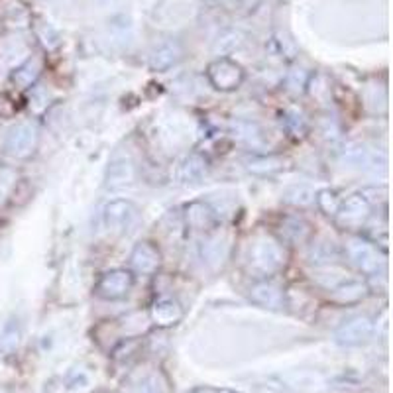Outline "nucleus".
Wrapping results in <instances>:
<instances>
[{
	"mask_svg": "<svg viewBox=\"0 0 393 393\" xmlns=\"http://www.w3.org/2000/svg\"><path fill=\"white\" fill-rule=\"evenodd\" d=\"M307 81H309V75L301 69H295L287 77V89L291 92H303L307 87Z\"/></svg>",
	"mask_w": 393,
	"mask_h": 393,
	"instance_id": "26",
	"label": "nucleus"
},
{
	"mask_svg": "<svg viewBox=\"0 0 393 393\" xmlns=\"http://www.w3.org/2000/svg\"><path fill=\"white\" fill-rule=\"evenodd\" d=\"M37 36L42 37V44H44L46 47H49V49L59 44V36H57V32H55L54 28L49 26V24H44V22L37 26Z\"/></svg>",
	"mask_w": 393,
	"mask_h": 393,
	"instance_id": "28",
	"label": "nucleus"
},
{
	"mask_svg": "<svg viewBox=\"0 0 393 393\" xmlns=\"http://www.w3.org/2000/svg\"><path fill=\"white\" fill-rule=\"evenodd\" d=\"M37 75H40V61L37 59H28L26 64H22L12 73V81L16 83L22 89H28L32 83L36 81Z\"/></svg>",
	"mask_w": 393,
	"mask_h": 393,
	"instance_id": "18",
	"label": "nucleus"
},
{
	"mask_svg": "<svg viewBox=\"0 0 393 393\" xmlns=\"http://www.w3.org/2000/svg\"><path fill=\"white\" fill-rule=\"evenodd\" d=\"M193 393H217L214 389H209V387H202V389H195Z\"/></svg>",
	"mask_w": 393,
	"mask_h": 393,
	"instance_id": "31",
	"label": "nucleus"
},
{
	"mask_svg": "<svg viewBox=\"0 0 393 393\" xmlns=\"http://www.w3.org/2000/svg\"><path fill=\"white\" fill-rule=\"evenodd\" d=\"M285 262L284 250L274 238L265 236L256 240L250 248V267L262 275L275 274Z\"/></svg>",
	"mask_w": 393,
	"mask_h": 393,
	"instance_id": "1",
	"label": "nucleus"
},
{
	"mask_svg": "<svg viewBox=\"0 0 393 393\" xmlns=\"http://www.w3.org/2000/svg\"><path fill=\"white\" fill-rule=\"evenodd\" d=\"M220 240H210L207 242L205 246H202V256L207 258V260H220L222 258V252H220Z\"/></svg>",
	"mask_w": 393,
	"mask_h": 393,
	"instance_id": "29",
	"label": "nucleus"
},
{
	"mask_svg": "<svg viewBox=\"0 0 393 393\" xmlns=\"http://www.w3.org/2000/svg\"><path fill=\"white\" fill-rule=\"evenodd\" d=\"M374 332V322L368 317H354V319L346 320L334 334V339L342 346H360L370 340Z\"/></svg>",
	"mask_w": 393,
	"mask_h": 393,
	"instance_id": "7",
	"label": "nucleus"
},
{
	"mask_svg": "<svg viewBox=\"0 0 393 393\" xmlns=\"http://www.w3.org/2000/svg\"><path fill=\"white\" fill-rule=\"evenodd\" d=\"M36 144H37L36 124H32V122H26V120H24V122H16V124L6 132L4 142H2V150H4L6 156L22 159V157H28L34 150H36Z\"/></svg>",
	"mask_w": 393,
	"mask_h": 393,
	"instance_id": "2",
	"label": "nucleus"
},
{
	"mask_svg": "<svg viewBox=\"0 0 393 393\" xmlns=\"http://www.w3.org/2000/svg\"><path fill=\"white\" fill-rule=\"evenodd\" d=\"M250 299L256 303V305H262V307L277 309L284 303V293H282V289L277 285L272 284V282H260V284L252 285Z\"/></svg>",
	"mask_w": 393,
	"mask_h": 393,
	"instance_id": "14",
	"label": "nucleus"
},
{
	"mask_svg": "<svg viewBox=\"0 0 393 393\" xmlns=\"http://www.w3.org/2000/svg\"><path fill=\"white\" fill-rule=\"evenodd\" d=\"M240 44H242V34L236 32V30H229V32H224L222 36H219L214 49H217L219 54L224 55L234 52L236 47H240Z\"/></svg>",
	"mask_w": 393,
	"mask_h": 393,
	"instance_id": "22",
	"label": "nucleus"
},
{
	"mask_svg": "<svg viewBox=\"0 0 393 393\" xmlns=\"http://www.w3.org/2000/svg\"><path fill=\"white\" fill-rule=\"evenodd\" d=\"M346 252L350 260H352V264L356 265L362 274L375 275L385 265V258L380 254V250L374 244L362 240V238L348 240Z\"/></svg>",
	"mask_w": 393,
	"mask_h": 393,
	"instance_id": "4",
	"label": "nucleus"
},
{
	"mask_svg": "<svg viewBox=\"0 0 393 393\" xmlns=\"http://www.w3.org/2000/svg\"><path fill=\"white\" fill-rule=\"evenodd\" d=\"M185 219H187V224H189L193 230H197V232L210 230L217 224V214H214V210L210 209L209 205L199 201L191 202V205L187 207Z\"/></svg>",
	"mask_w": 393,
	"mask_h": 393,
	"instance_id": "12",
	"label": "nucleus"
},
{
	"mask_svg": "<svg viewBox=\"0 0 393 393\" xmlns=\"http://www.w3.org/2000/svg\"><path fill=\"white\" fill-rule=\"evenodd\" d=\"M136 393H167V385L162 380V375L146 374L138 380Z\"/></svg>",
	"mask_w": 393,
	"mask_h": 393,
	"instance_id": "21",
	"label": "nucleus"
},
{
	"mask_svg": "<svg viewBox=\"0 0 393 393\" xmlns=\"http://www.w3.org/2000/svg\"><path fill=\"white\" fill-rule=\"evenodd\" d=\"M284 119H285V124H287V128L293 132V136H303V134L307 132V120H305V116H303L299 110L295 109L285 110Z\"/></svg>",
	"mask_w": 393,
	"mask_h": 393,
	"instance_id": "23",
	"label": "nucleus"
},
{
	"mask_svg": "<svg viewBox=\"0 0 393 393\" xmlns=\"http://www.w3.org/2000/svg\"><path fill=\"white\" fill-rule=\"evenodd\" d=\"M130 262H132V267L134 272L142 275H150L156 272L159 267V262H162V256H159V250H157L152 242H140L132 256H130Z\"/></svg>",
	"mask_w": 393,
	"mask_h": 393,
	"instance_id": "9",
	"label": "nucleus"
},
{
	"mask_svg": "<svg viewBox=\"0 0 393 393\" xmlns=\"http://www.w3.org/2000/svg\"><path fill=\"white\" fill-rule=\"evenodd\" d=\"M183 317V311L179 307V303L169 299V297H162L152 305V319L156 320L162 327H169L175 325L177 320Z\"/></svg>",
	"mask_w": 393,
	"mask_h": 393,
	"instance_id": "16",
	"label": "nucleus"
},
{
	"mask_svg": "<svg viewBox=\"0 0 393 393\" xmlns=\"http://www.w3.org/2000/svg\"><path fill=\"white\" fill-rule=\"evenodd\" d=\"M207 77H209L210 85L217 91L229 92L238 89L242 81H244V69L232 61L229 57H219L217 61H212L207 69Z\"/></svg>",
	"mask_w": 393,
	"mask_h": 393,
	"instance_id": "3",
	"label": "nucleus"
},
{
	"mask_svg": "<svg viewBox=\"0 0 393 393\" xmlns=\"http://www.w3.org/2000/svg\"><path fill=\"white\" fill-rule=\"evenodd\" d=\"M317 197V193L313 191V187L309 185H291L289 189H285L284 199L287 202H291L295 207H307L311 205Z\"/></svg>",
	"mask_w": 393,
	"mask_h": 393,
	"instance_id": "19",
	"label": "nucleus"
},
{
	"mask_svg": "<svg viewBox=\"0 0 393 393\" xmlns=\"http://www.w3.org/2000/svg\"><path fill=\"white\" fill-rule=\"evenodd\" d=\"M317 202H319V207L322 209V212H327V214H337V210L340 207V201L339 197H337V193L330 191V189H322V191L317 193Z\"/></svg>",
	"mask_w": 393,
	"mask_h": 393,
	"instance_id": "24",
	"label": "nucleus"
},
{
	"mask_svg": "<svg viewBox=\"0 0 393 393\" xmlns=\"http://www.w3.org/2000/svg\"><path fill=\"white\" fill-rule=\"evenodd\" d=\"M238 136L242 140H246L250 146L254 147H265L267 144V136L265 132L258 124H252V122H238L236 124Z\"/></svg>",
	"mask_w": 393,
	"mask_h": 393,
	"instance_id": "17",
	"label": "nucleus"
},
{
	"mask_svg": "<svg viewBox=\"0 0 393 393\" xmlns=\"http://www.w3.org/2000/svg\"><path fill=\"white\" fill-rule=\"evenodd\" d=\"M284 236L291 242H303L309 236V224L301 219H287L284 222Z\"/></svg>",
	"mask_w": 393,
	"mask_h": 393,
	"instance_id": "20",
	"label": "nucleus"
},
{
	"mask_svg": "<svg viewBox=\"0 0 393 393\" xmlns=\"http://www.w3.org/2000/svg\"><path fill=\"white\" fill-rule=\"evenodd\" d=\"M368 212H370V202H368L364 195H352V197H348L346 201L340 202L339 210H337L339 219L342 222H346V224L364 220L368 217Z\"/></svg>",
	"mask_w": 393,
	"mask_h": 393,
	"instance_id": "13",
	"label": "nucleus"
},
{
	"mask_svg": "<svg viewBox=\"0 0 393 393\" xmlns=\"http://www.w3.org/2000/svg\"><path fill=\"white\" fill-rule=\"evenodd\" d=\"M134 181V162L132 157L119 154L110 159L107 167V187L110 189H119Z\"/></svg>",
	"mask_w": 393,
	"mask_h": 393,
	"instance_id": "8",
	"label": "nucleus"
},
{
	"mask_svg": "<svg viewBox=\"0 0 393 393\" xmlns=\"http://www.w3.org/2000/svg\"><path fill=\"white\" fill-rule=\"evenodd\" d=\"M181 54H183V49L179 46V42H175V40L164 42L154 49V54L150 55V67L154 71H167L181 59Z\"/></svg>",
	"mask_w": 393,
	"mask_h": 393,
	"instance_id": "11",
	"label": "nucleus"
},
{
	"mask_svg": "<svg viewBox=\"0 0 393 393\" xmlns=\"http://www.w3.org/2000/svg\"><path fill=\"white\" fill-rule=\"evenodd\" d=\"M99 2H104V0H99Z\"/></svg>",
	"mask_w": 393,
	"mask_h": 393,
	"instance_id": "32",
	"label": "nucleus"
},
{
	"mask_svg": "<svg viewBox=\"0 0 393 393\" xmlns=\"http://www.w3.org/2000/svg\"><path fill=\"white\" fill-rule=\"evenodd\" d=\"M20 342V330H18V325H8L6 330H4V334H2V339H0V348L2 350H6V352H12L14 348L18 346Z\"/></svg>",
	"mask_w": 393,
	"mask_h": 393,
	"instance_id": "25",
	"label": "nucleus"
},
{
	"mask_svg": "<svg viewBox=\"0 0 393 393\" xmlns=\"http://www.w3.org/2000/svg\"><path fill=\"white\" fill-rule=\"evenodd\" d=\"M138 219V209L136 205L126 199H116V201H110L104 207L102 212V220H104V226L109 230H128Z\"/></svg>",
	"mask_w": 393,
	"mask_h": 393,
	"instance_id": "6",
	"label": "nucleus"
},
{
	"mask_svg": "<svg viewBox=\"0 0 393 393\" xmlns=\"http://www.w3.org/2000/svg\"><path fill=\"white\" fill-rule=\"evenodd\" d=\"M77 384H79V377H77L75 382H71V384H69V387H71V389H77ZM87 385H89V382H83V385H79V389L87 387Z\"/></svg>",
	"mask_w": 393,
	"mask_h": 393,
	"instance_id": "30",
	"label": "nucleus"
},
{
	"mask_svg": "<svg viewBox=\"0 0 393 393\" xmlns=\"http://www.w3.org/2000/svg\"><path fill=\"white\" fill-rule=\"evenodd\" d=\"M330 291H332V297H334V299H339V301L342 303H352L362 299V297L366 295V285H364L362 279H358V277H352V275L346 274Z\"/></svg>",
	"mask_w": 393,
	"mask_h": 393,
	"instance_id": "15",
	"label": "nucleus"
},
{
	"mask_svg": "<svg viewBox=\"0 0 393 393\" xmlns=\"http://www.w3.org/2000/svg\"><path fill=\"white\" fill-rule=\"evenodd\" d=\"M134 285V275L128 270H110L107 274L101 275V279L97 282L95 291L102 299H122L126 297Z\"/></svg>",
	"mask_w": 393,
	"mask_h": 393,
	"instance_id": "5",
	"label": "nucleus"
},
{
	"mask_svg": "<svg viewBox=\"0 0 393 393\" xmlns=\"http://www.w3.org/2000/svg\"><path fill=\"white\" fill-rule=\"evenodd\" d=\"M16 183V174L12 169H0V202L8 197L12 187Z\"/></svg>",
	"mask_w": 393,
	"mask_h": 393,
	"instance_id": "27",
	"label": "nucleus"
},
{
	"mask_svg": "<svg viewBox=\"0 0 393 393\" xmlns=\"http://www.w3.org/2000/svg\"><path fill=\"white\" fill-rule=\"evenodd\" d=\"M209 171V162L201 154H189L181 159V164L177 165L175 177L179 183H197Z\"/></svg>",
	"mask_w": 393,
	"mask_h": 393,
	"instance_id": "10",
	"label": "nucleus"
}]
</instances>
